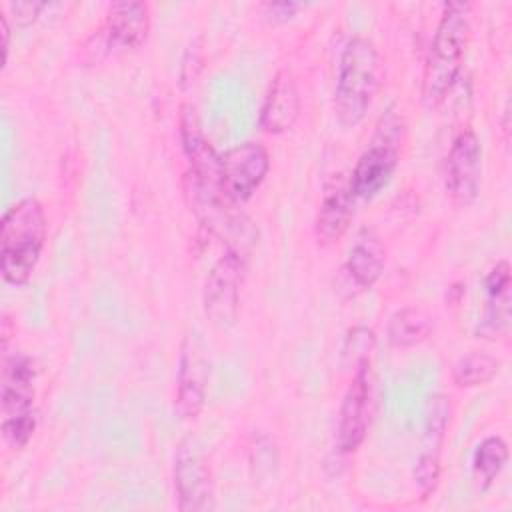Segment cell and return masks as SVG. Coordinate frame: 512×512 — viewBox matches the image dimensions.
<instances>
[{
	"label": "cell",
	"mask_w": 512,
	"mask_h": 512,
	"mask_svg": "<svg viewBox=\"0 0 512 512\" xmlns=\"http://www.w3.org/2000/svg\"><path fill=\"white\" fill-rule=\"evenodd\" d=\"M48 234V218L36 196L10 204L0 222V272L12 286L30 282Z\"/></svg>",
	"instance_id": "6da1fadb"
},
{
	"label": "cell",
	"mask_w": 512,
	"mask_h": 512,
	"mask_svg": "<svg viewBox=\"0 0 512 512\" xmlns=\"http://www.w3.org/2000/svg\"><path fill=\"white\" fill-rule=\"evenodd\" d=\"M470 12V2H446L442 6L422 72V98L430 108L444 102L458 80L470 40Z\"/></svg>",
	"instance_id": "7a4b0ae2"
},
{
	"label": "cell",
	"mask_w": 512,
	"mask_h": 512,
	"mask_svg": "<svg viewBox=\"0 0 512 512\" xmlns=\"http://www.w3.org/2000/svg\"><path fill=\"white\" fill-rule=\"evenodd\" d=\"M380 56L366 36H352L340 54L334 104L344 126H356L366 116L380 88Z\"/></svg>",
	"instance_id": "3957f363"
},
{
	"label": "cell",
	"mask_w": 512,
	"mask_h": 512,
	"mask_svg": "<svg viewBox=\"0 0 512 512\" xmlns=\"http://www.w3.org/2000/svg\"><path fill=\"white\" fill-rule=\"evenodd\" d=\"M36 366L34 360L22 352H4L2 384H0V430L4 442L20 450L28 444L36 430Z\"/></svg>",
	"instance_id": "277c9868"
},
{
	"label": "cell",
	"mask_w": 512,
	"mask_h": 512,
	"mask_svg": "<svg viewBox=\"0 0 512 512\" xmlns=\"http://www.w3.org/2000/svg\"><path fill=\"white\" fill-rule=\"evenodd\" d=\"M400 132V118L388 110V114L380 118L368 148L360 154L348 178V188L354 198L370 200L388 186L400 160Z\"/></svg>",
	"instance_id": "5b68a950"
},
{
	"label": "cell",
	"mask_w": 512,
	"mask_h": 512,
	"mask_svg": "<svg viewBox=\"0 0 512 512\" xmlns=\"http://www.w3.org/2000/svg\"><path fill=\"white\" fill-rule=\"evenodd\" d=\"M180 140L190 164V190L194 194V202L230 204L226 202L220 186L222 156L206 140L200 126V118L192 104H184L180 108Z\"/></svg>",
	"instance_id": "8992f818"
},
{
	"label": "cell",
	"mask_w": 512,
	"mask_h": 512,
	"mask_svg": "<svg viewBox=\"0 0 512 512\" xmlns=\"http://www.w3.org/2000/svg\"><path fill=\"white\" fill-rule=\"evenodd\" d=\"M246 254L226 248L214 262L204 282V312L218 328L236 322L240 310V286L246 270Z\"/></svg>",
	"instance_id": "52a82bcc"
},
{
	"label": "cell",
	"mask_w": 512,
	"mask_h": 512,
	"mask_svg": "<svg viewBox=\"0 0 512 512\" xmlns=\"http://www.w3.org/2000/svg\"><path fill=\"white\" fill-rule=\"evenodd\" d=\"M174 490L182 512H208L216 508L214 480L202 446L184 438L174 452Z\"/></svg>",
	"instance_id": "ba28073f"
},
{
	"label": "cell",
	"mask_w": 512,
	"mask_h": 512,
	"mask_svg": "<svg viewBox=\"0 0 512 512\" xmlns=\"http://www.w3.org/2000/svg\"><path fill=\"white\" fill-rule=\"evenodd\" d=\"M450 414L452 406L446 394H432L428 398L424 410L420 448L414 464V484L422 500H426L438 488L440 482L442 446L450 426Z\"/></svg>",
	"instance_id": "9c48e42d"
},
{
	"label": "cell",
	"mask_w": 512,
	"mask_h": 512,
	"mask_svg": "<svg viewBox=\"0 0 512 512\" xmlns=\"http://www.w3.org/2000/svg\"><path fill=\"white\" fill-rule=\"evenodd\" d=\"M270 170L268 150L254 140L242 142L222 154L220 186L226 202H246L264 182Z\"/></svg>",
	"instance_id": "30bf717a"
},
{
	"label": "cell",
	"mask_w": 512,
	"mask_h": 512,
	"mask_svg": "<svg viewBox=\"0 0 512 512\" xmlns=\"http://www.w3.org/2000/svg\"><path fill=\"white\" fill-rule=\"evenodd\" d=\"M370 414H372V370H370V360H364L354 368L352 380L340 404L338 430H336V444L340 452L352 454L362 446L370 426Z\"/></svg>",
	"instance_id": "8fae6325"
},
{
	"label": "cell",
	"mask_w": 512,
	"mask_h": 512,
	"mask_svg": "<svg viewBox=\"0 0 512 512\" xmlns=\"http://www.w3.org/2000/svg\"><path fill=\"white\" fill-rule=\"evenodd\" d=\"M482 146L474 130L464 128L456 134L446 154L444 186L456 206H470L480 192Z\"/></svg>",
	"instance_id": "7c38bea8"
},
{
	"label": "cell",
	"mask_w": 512,
	"mask_h": 512,
	"mask_svg": "<svg viewBox=\"0 0 512 512\" xmlns=\"http://www.w3.org/2000/svg\"><path fill=\"white\" fill-rule=\"evenodd\" d=\"M210 376V362L204 356L198 340L186 338L178 360L176 402L174 408L184 420H194L204 408L206 386Z\"/></svg>",
	"instance_id": "4fadbf2b"
},
{
	"label": "cell",
	"mask_w": 512,
	"mask_h": 512,
	"mask_svg": "<svg viewBox=\"0 0 512 512\" xmlns=\"http://www.w3.org/2000/svg\"><path fill=\"white\" fill-rule=\"evenodd\" d=\"M300 116V94L294 80V74L288 68H280L266 92L260 126L268 134H282L290 130Z\"/></svg>",
	"instance_id": "5bb4252c"
},
{
	"label": "cell",
	"mask_w": 512,
	"mask_h": 512,
	"mask_svg": "<svg viewBox=\"0 0 512 512\" xmlns=\"http://www.w3.org/2000/svg\"><path fill=\"white\" fill-rule=\"evenodd\" d=\"M150 6L142 0L112 2L106 10L104 36L108 44L132 50L138 48L150 32Z\"/></svg>",
	"instance_id": "9a60e30c"
},
{
	"label": "cell",
	"mask_w": 512,
	"mask_h": 512,
	"mask_svg": "<svg viewBox=\"0 0 512 512\" xmlns=\"http://www.w3.org/2000/svg\"><path fill=\"white\" fill-rule=\"evenodd\" d=\"M510 288H512L510 264L506 260H500L492 266V270L484 278L486 308H484V318L478 326V334L482 338H498L508 330L510 302H512Z\"/></svg>",
	"instance_id": "2e32d148"
},
{
	"label": "cell",
	"mask_w": 512,
	"mask_h": 512,
	"mask_svg": "<svg viewBox=\"0 0 512 512\" xmlns=\"http://www.w3.org/2000/svg\"><path fill=\"white\" fill-rule=\"evenodd\" d=\"M354 194L346 184L328 186L314 220V234L320 246L336 244L354 218Z\"/></svg>",
	"instance_id": "e0dca14e"
},
{
	"label": "cell",
	"mask_w": 512,
	"mask_h": 512,
	"mask_svg": "<svg viewBox=\"0 0 512 512\" xmlns=\"http://www.w3.org/2000/svg\"><path fill=\"white\" fill-rule=\"evenodd\" d=\"M386 264V248L374 230H360L348 250L344 272L348 280L358 288L366 290L376 284Z\"/></svg>",
	"instance_id": "ac0fdd59"
},
{
	"label": "cell",
	"mask_w": 512,
	"mask_h": 512,
	"mask_svg": "<svg viewBox=\"0 0 512 512\" xmlns=\"http://www.w3.org/2000/svg\"><path fill=\"white\" fill-rule=\"evenodd\" d=\"M434 330V318L420 306H404L396 310L386 328L390 346L394 348H412L424 342Z\"/></svg>",
	"instance_id": "d6986e66"
},
{
	"label": "cell",
	"mask_w": 512,
	"mask_h": 512,
	"mask_svg": "<svg viewBox=\"0 0 512 512\" xmlns=\"http://www.w3.org/2000/svg\"><path fill=\"white\" fill-rule=\"evenodd\" d=\"M500 370V360L484 350L460 356L452 366V382L458 388H478L488 384Z\"/></svg>",
	"instance_id": "ffe728a7"
},
{
	"label": "cell",
	"mask_w": 512,
	"mask_h": 512,
	"mask_svg": "<svg viewBox=\"0 0 512 512\" xmlns=\"http://www.w3.org/2000/svg\"><path fill=\"white\" fill-rule=\"evenodd\" d=\"M508 458H510V452H508L506 440L498 434L486 436L476 446L472 456V470L478 484L482 488H488L496 480V476L504 470V466L508 464Z\"/></svg>",
	"instance_id": "44dd1931"
},
{
	"label": "cell",
	"mask_w": 512,
	"mask_h": 512,
	"mask_svg": "<svg viewBox=\"0 0 512 512\" xmlns=\"http://www.w3.org/2000/svg\"><path fill=\"white\" fill-rule=\"evenodd\" d=\"M376 334L368 326H354L348 330L344 346H342V366L356 368L360 362L370 360V352L374 350Z\"/></svg>",
	"instance_id": "7402d4cb"
},
{
	"label": "cell",
	"mask_w": 512,
	"mask_h": 512,
	"mask_svg": "<svg viewBox=\"0 0 512 512\" xmlns=\"http://www.w3.org/2000/svg\"><path fill=\"white\" fill-rule=\"evenodd\" d=\"M10 12H12V18L16 22V26H28L32 24L40 12L46 8V2H32V0H26V2H10L8 4Z\"/></svg>",
	"instance_id": "603a6c76"
},
{
	"label": "cell",
	"mask_w": 512,
	"mask_h": 512,
	"mask_svg": "<svg viewBox=\"0 0 512 512\" xmlns=\"http://www.w3.org/2000/svg\"><path fill=\"white\" fill-rule=\"evenodd\" d=\"M302 8L300 2H268L264 4V10H266V16H270L272 20H288L292 18L298 10Z\"/></svg>",
	"instance_id": "cb8c5ba5"
},
{
	"label": "cell",
	"mask_w": 512,
	"mask_h": 512,
	"mask_svg": "<svg viewBox=\"0 0 512 512\" xmlns=\"http://www.w3.org/2000/svg\"><path fill=\"white\" fill-rule=\"evenodd\" d=\"M0 30H2V52H4V64H6L8 50H10V24L4 10L0 12Z\"/></svg>",
	"instance_id": "d4e9b609"
}]
</instances>
